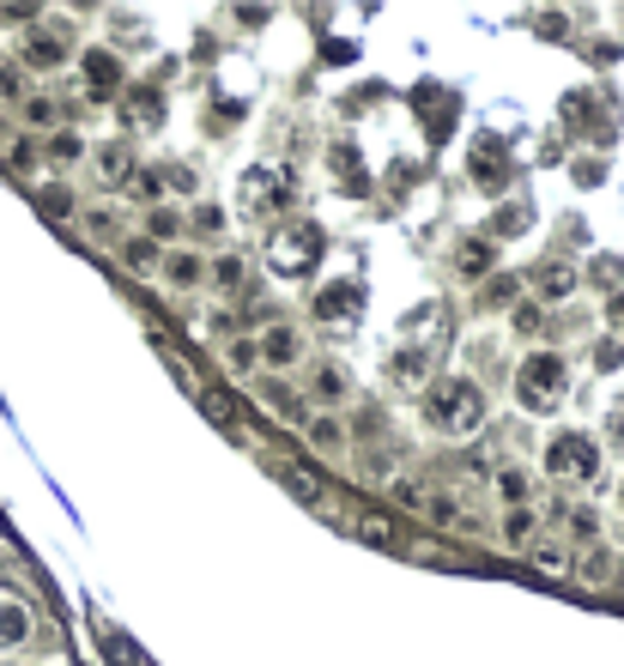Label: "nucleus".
<instances>
[{
  "label": "nucleus",
  "instance_id": "obj_9",
  "mask_svg": "<svg viewBox=\"0 0 624 666\" xmlns=\"http://www.w3.org/2000/svg\"><path fill=\"white\" fill-rule=\"evenodd\" d=\"M122 121H128L134 133L164 128V97H158V92H134V97H122Z\"/></svg>",
  "mask_w": 624,
  "mask_h": 666
},
{
  "label": "nucleus",
  "instance_id": "obj_10",
  "mask_svg": "<svg viewBox=\"0 0 624 666\" xmlns=\"http://www.w3.org/2000/svg\"><path fill=\"white\" fill-rule=\"evenodd\" d=\"M92 171L104 176V183H128V176H134V145L128 140H104L92 152Z\"/></svg>",
  "mask_w": 624,
  "mask_h": 666
},
{
  "label": "nucleus",
  "instance_id": "obj_16",
  "mask_svg": "<svg viewBox=\"0 0 624 666\" xmlns=\"http://www.w3.org/2000/svg\"><path fill=\"white\" fill-rule=\"evenodd\" d=\"M261 406H267V412H279V419H303V400L286 388V382H261Z\"/></svg>",
  "mask_w": 624,
  "mask_h": 666
},
{
  "label": "nucleus",
  "instance_id": "obj_33",
  "mask_svg": "<svg viewBox=\"0 0 624 666\" xmlns=\"http://www.w3.org/2000/svg\"><path fill=\"white\" fill-rule=\"evenodd\" d=\"M394 496H401L406 510H425V491H418L413 479H394Z\"/></svg>",
  "mask_w": 624,
  "mask_h": 666
},
{
  "label": "nucleus",
  "instance_id": "obj_36",
  "mask_svg": "<svg viewBox=\"0 0 624 666\" xmlns=\"http://www.w3.org/2000/svg\"><path fill=\"white\" fill-rule=\"evenodd\" d=\"M570 527H576V539H594V515L576 510V515H570Z\"/></svg>",
  "mask_w": 624,
  "mask_h": 666
},
{
  "label": "nucleus",
  "instance_id": "obj_11",
  "mask_svg": "<svg viewBox=\"0 0 624 666\" xmlns=\"http://www.w3.org/2000/svg\"><path fill=\"white\" fill-rule=\"evenodd\" d=\"M19 61L37 67V73H49V67H61V61H67V43L55 37V31H31L25 49H19Z\"/></svg>",
  "mask_w": 624,
  "mask_h": 666
},
{
  "label": "nucleus",
  "instance_id": "obj_27",
  "mask_svg": "<svg viewBox=\"0 0 624 666\" xmlns=\"http://www.w3.org/2000/svg\"><path fill=\"white\" fill-rule=\"evenodd\" d=\"M455 267H461V273H485V267H492V243H467L455 255Z\"/></svg>",
  "mask_w": 624,
  "mask_h": 666
},
{
  "label": "nucleus",
  "instance_id": "obj_14",
  "mask_svg": "<svg viewBox=\"0 0 624 666\" xmlns=\"http://www.w3.org/2000/svg\"><path fill=\"white\" fill-rule=\"evenodd\" d=\"M528 563H533V570H546V575H570L576 570V551L564 546V539H533Z\"/></svg>",
  "mask_w": 624,
  "mask_h": 666
},
{
  "label": "nucleus",
  "instance_id": "obj_24",
  "mask_svg": "<svg viewBox=\"0 0 624 666\" xmlns=\"http://www.w3.org/2000/svg\"><path fill=\"white\" fill-rule=\"evenodd\" d=\"M164 273H170V285H200V279H207V267H200L195 255H170Z\"/></svg>",
  "mask_w": 624,
  "mask_h": 666
},
{
  "label": "nucleus",
  "instance_id": "obj_5",
  "mask_svg": "<svg viewBox=\"0 0 624 666\" xmlns=\"http://www.w3.org/2000/svg\"><path fill=\"white\" fill-rule=\"evenodd\" d=\"M236 195H243L249 212H274V207L291 200V176L279 171V164H249L243 183H236Z\"/></svg>",
  "mask_w": 624,
  "mask_h": 666
},
{
  "label": "nucleus",
  "instance_id": "obj_31",
  "mask_svg": "<svg viewBox=\"0 0 624 666\" xmlns=\"http://www.w3.org/2000/svg\"><path fill=\"white\" fill-rule=\"evenodd\" d=\"M473 176H485V183H497V176H504V157H497V152H479V157H473Z\"/></svg>",
  "mask_w": 624,
  "mask_h": 666
},
{
  "label": "nucleus",
  "instance_id": "obj_29",
  "mask_svg": "<svg viewBox=\"0 0 624 666\" xmlns=\"http://www.w3.org/2000/svg\"><path fill=\"white\" fill-rule=\"evenodd\" d=\"M7 164H13V171H31V164H37V140H13L7 145Z\"/></svg>",
  "mask_w": 624,
  "mask_h": 666
},
{
  "label": "nucleus",
  "instance_id": "obj_23",
  "mask_svg": "<svg viewBox=\"0 0 624 666\" xmlns=\"http://www.w3.org/2000/svg\"><path fill=\"white\" fill-rule=\"evenodd\" d=\"M128 195L140 200V207H152V200H164V176H158V171H134L128 176Z\"/></svg>",
  "mask_w": 624,
  "mask_h": 666
},
{
  "label": "nucleus",
  "instance_id": "obj_35",
  "mask_svg": "<svg viewBox=\"0 0 624 666\" xmlns=\"http://www.w3.org/2000/svg\"><path fill=\"white\" fill-rule=\"evenodd\" d=\"M195 224H200V231H219L224 212H219V207H200V212H195Z\"/></svg>",
  "mask_w": 624,
  "mask_h": 666
},
{
  "label": "nucleus",
  "instance_id": "obj_7",
  "mask_svg": "<svg viewBox=\"0 0 624 666\" xmlns=\"http://www.w3.org/2000/svg\"><path fill=\"white\" fill-rule=\"evenodd\" d=\"M255 358H267L274 370L298 364V358H303V334H298V327H286V322L261 327V346H255Z\"/></svg>",
  "mask_w": 624,
  "mask_h": 666
},
{
  "label": "nucleus",
  "instance_id": "obj_20",
  "mask_svg": "<svg viewBox=\"0 0 624 666\" xmlns=\"http://www.w3.org/2000/svg\"><path fill=\"white\" fill-rule=\"evenodd\" d=\"M533 539H540V534H533V510H509V515H504V546L528 551Z\"/></svg>",
  "mask_w": 624,
  "mask_h": 666
},
{
  "label": "nucleus",
  "instance_id": "obj_25",
  "mask_svg": "<svg viewBox=\"0 0 624 666\" xmlns=\"http://www.w3.org/2000/svg\"><path fill=\"white\" fill-rule=\"evenodd\" d=\"M104 654H109V666H140V649L122 630H104Z\"/></svg>",
  "mask_w": 624,
  "mask_h": 666
},
{
  "label": "nucleus",
  "instance_id": "obj_1",
  "mask_svg": "<svg viewBox=\"0 0 624 666\" xmlns=\"http://www.w3.org/2000/svg\"><path fill=\"white\" fill-rule=\"evenodd\" d=\"M425 419L449 436H473L485 424V388L473 376H442L425 394Z\"/></svg>",
  "mask_w": 624,
  "mask_h": 666
},
{
  "label": "nucleus",
  "instance_id": "obj_21",
  "mask_svg": "<svg viewBox=\"0 0 624 666\" xmlns=\"http://www.w3.org/2000/svg\"><path fill=\"white\" fill-rule=\"evenodd\" d=\"M243 273H249V261H243V255H219V261L207 267V279H212V285H224V291H236V285H243Z\"/></svg>",
  "mask_w": 624,
  "mask_h": 666
},
{
  "label": "nucleus",
  "instance_id": "obj_18",
  "mask_svg": "<svg viewBox=\"0 0 624 666\" xmlns=\"http://www.w3.org/2000/svg\"><path fill=\"white\" fill-rule=\"evenodd\" d=\"M37 207L49 212V219H73L79 200H73V188H67V183H43V188H37Z\"/></svg>",
  "mask_w": 624,
  "mask_h": 666
},
{
  "label": "nucleus",
  "instance_id": "obj_8",
  "mask_svg": "<svg viewBox=\"0 0 624 666\" xmlns=\"http://www.w3.org/2000/svg\"><path fill=\"white\" fill-rule=\"evenodd\" d=\"M31 630H37V618H31L25 600H13V594H0V654H13L31 642Z\"/></svg>",
  "mask_w": 624,
  "mask_h": 666
},
{
  "label": "nucleus",
  "instance_id": "obj_28",
  "mask_svg": "<svg viewBox=\"0 0 624 666\" xmlns=\"http://www.w3.org/2000/svg\"><path fill=\"white\" fill-rule=\"evenodd\" d=\"M49 157H55V164H73V157H85V140H79V133H55Z\"/></svg>",
  "mask_w": 624,
  "mask_h": 666
},
{
  "label": "nucleus",
  "instance_id": "obj_4",
  "mask_svg": "<svg viewBox=\"0 0 624 666\" xmlns=\"http://www.w3.org/2000/svg\"><path fill=\"white\" fill-rule=\"evenodd\" d=\"M546 472L552 479H570V484H588L600 472V448L588 431H558L546 443Z\"/></svg>",
  "mask_w": 624,
  "mask_h": 666
},
{
  "label": "nucleus",
  "instance_id": "obj_34",
  "mask_svg": "<svg viewBox=\"0 0 624 666\" xmlns=\"http://www.w3.org/2000/svg\"><path fill=\"white\" fill-rule=\"evenodd\" d=\"M152 231H158V236H176V231H183V219H176V212H158Z\"/></svg>",
  "mask_w": 624,
  "mask_h": 666
},
{
  "label": "nucleus",
  "instance_id": "obj_19",
  "mask_svg": "<svg viewBox=\"0 0 624 666\" xmlns=\"http://www.w3.org/2000/svg\"><path fill=\"white\" fill-rule=\"evenodd\" d=\"M310 448L339 455V448H346V424H339V419H310Z\"/></svg>",
  "mask_w": 624,
  "mask_h": 666
},
{
  "label": "nucleus",
  "instance_id": "obj_38",
  "mask_svg": "<svg viewBox=\"0 0 624 666\" xmlns=\"http://www.w3.org/2000/svg\"><path fill=\"white\" fill-rule=\"evenodd\" d=\"M619 503H624V484H619Z\"/></svg>",
  "mask_w": 624,
  "mask_h": 666
},
{
  "label": "nucleus",
  "instance_id": "obj_17",
  "mask_svg": "<svg viewBox=\"0 0 624 666\" xmlns=\"http://www.w3.org/2000/svg\"><path fill=\"white\" fill-rule=\"evenodd\" d=\"M195 400H200V412H207V419L219 424V431H231V436H236V400H224L219 388H200Z\"/></svg>",
  "mask_w": 624,
  "mask_h": 666
},
{
  "label": "nucleus",
  "instance_id": "obj_3",
  "mask_svg": "<svg viewBox=\"0 0 624 666\" xmlns=\"http://www.w3.org/2000/svg\"><path fill=\"white\" fill-rule=\"evenodd\" d=\"M564 388H570V364H564L558 352L521 358V370H516V400H521V406H533V412H552Z\"/></svg>",
  "mask_w": 624,
  "mask_h": 666
},
{
  "label": "nucleus",
  "instance_id": "obj_32",
  "mask_svg": "<svg viewBox=\"0 0 624 666\" xmlns=\"http://www.w3.org/2000/svg\"><path fill=\"white\" fill-rule=\"evenodd\" d=\"M122 261H128V267H152V243H146V236H134V243L122 248Z\"/></svg>",
  "mask_w": 624,
  "mask_h": 666
},
{
  "label": "nucleus",
  "instance_id": "obj_26",
  "mask_svg": "<svg viewBox=\"0 0 624 666\" xmlns=\"http://www.w3.org/2000/svg\"><path fill=\"white\" fill-rule=\"evenodd\" d=\"M358 539H365V546H394L389 515H358Z\"/></svg>",
  "mask_w": 624,
  "mask_h": 666
},
{
  "label": "nucleus",
  "instance_id": "obj_6",
  "mask_svg": "<svg viewBox=\"0 0 624 666\" xmlns=\"http://www.w3.org/2000/svg\"><path fill=\"white\" fill-rule=\"evenodd\" d=\"M358 315H365V291L351 285V279H334V285L315 291V322H322V327L351 334V327H358Z\"/></svg>",
  "mask_w": 624,
  "mask_h": 666
},
{
  "label": "nucleus",
  "instance_id": "obj_37",
  "mask_svg": "<svg viewBox=\"0 0 624 666\" xmlns=\"http://www.w3.org/2000/svg\"><path fill=\"white\" fill-rule=\"evenodd\" d=\"M0 92H19V73H13V67H0Z\"/></svg>",
  "mask_w": 624,
  "mask_h": 666
},
{
  "label": "nucleus",
  "instance_id": "obj_2",
  "mask_svg": "<svg viewBox=\"0 0 624 666\" xmlns=\"http://www.w3.org/2000/svg\"><path fill=\"white\" fill-rule=\"evenodd\" d=\"M315 261H322V231H315V224H279V231L267 236V267H274L279 279H310Z\"/></svg>",
  "mask_w": 624,
  "mask_h": 666
},
{
  "label": "nucleus",
  "instance_id": "obj_15",
  "mask_svg": "<svg viewBox=\"0 0 624 666\" xmlns=\"http://www.w3.org/2000/svg\"><path fill=\"white\" fill-rule=\"evenodd\" d=\"M533 291H540L546 303H564V297L576 291V273H570V267L552 261V267H540V273H533Z\"/></svg>",
  "mask_w": 624,
  "mask_h": 666
},
{
  "label": "nucleus",
  "instance_id": "obj_12",
  "mask_svg": "<svg viewBox=\"0 0 624 666\" xmlns=\"http://www.w3.org/2000/svg\"><path fill=\"white\" fill-rule=\"evenodd\" d=\"M79 73H85V85H92L97 97H104V92H116V85H122V61H116L109 49H85Z\"/></svg>",
  "mask_w": 624,
  "mask_h": 666
},
{
  "label": "nucleus",
  "instance_id": "obj_13",
  "mask_svg": "<svg viewBox=\"0 0 624 666\" xmlns=\"http://www.w3.org/2000/svg\"><path fill=\"white\" fill-rule=\"evenodd\" d=\"M310 400H322V406L351 400V376H346L339 364H315V370H310Z\"/></svg>",
  "mask_w": 624,
  "mask_h": 666
},
{
  "label": "nucleus",
  "instance_id": "obj_30",
  "mask_svg": "<svg viewBox=\"0 0 624 666\" xmlns=\"http://www.w3.org/2000/svg\"><path fill=\"white\" fill-rule=\"evenodd\" d=\"M25 121H31V128H49L55 104H49V97H25Z\"/></svg>",
  "mask_w": 624,
  "mask_h": 666
},
{
  "label": "nucleus",
  "instance_id": "obj_22",
  "mask_svg": "<svg viewBox=\"0 0 624 666\" xmlns=\"http://www.w3.org/2000/svg\"><path fill=\"white\" fill-rule=\"evenodd\" d=\"M497 491H504L509 510H528V491H533V484H528V472H521V467H509V472H497Z\"/></svg>",
  "mask_w": 624,
  "mask_h": 666
}]
</instances>
